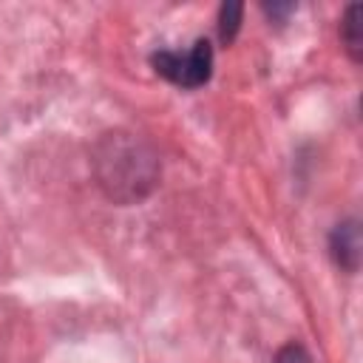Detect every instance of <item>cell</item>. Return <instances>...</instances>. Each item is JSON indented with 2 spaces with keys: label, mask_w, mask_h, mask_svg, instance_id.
Here are the masks:
<instances>
[{
  "label": "cell",
  "mask_w": 363,
  "mask_h": 363,
  "mask_svg": "<svg viewBox=\"0 0 363 363\" xmlns=\"http://www.w3.org/2000/svg\"><path fill=\"white\" fill-rule=\"evenodd\" d=\"M272 363H315V357L309 354V349L303 343H286L278 349Z\"/></svg>",
  "instance_id": "8992f818"
},
{
  "label": "cell",
  "mask_w": 363,
  "mask_h": 363,
  "mask_svg": "<svg viewBox=\"0 0 363 363\" xmlns=\"http://www.w3.org/2000/svg\"><path fill=\"white\" fill-rule=\"evenodd\" d=\"M241 3H224L221 11H218V34L224 43H233V37L238 34V26H241Z\"/></svg>",
  "instance_id": "5b68a950"
},
{
  "label": "cell",
  "mask_w": 363,
  "mask_h": 363,
  "mask_svg": "<svg viewBox=\"0 0 363 363\" xmlns=\"http://www.w3.org/2000/svg\"><path fill=\"white\" fill-rule=\"evenodd\" d=\"M360 14L363 9L357 3H352L340 20V40H343V48L346 54L352 57V62H360L363 57V31H360Z\"/></svg>",
  "instance_id": "277c9868"
},
{
  "label": "cell",
  "mask_w": 363,
  "mask_h": 363,
  "mask_svg": "<svg viewBox=\"0 0 363 363\" xmlns=\"http://www.w3.org/2000/svg\"><path fill=\"white\" fill-rule=\"evenodd\" d=\"M91 167L99 190L116 204L147 199L162 176V162L153 145L128 130L102 133L91 150Z\"/></svg>",
  "instance_id": "6da1fadb"
},
{
  "label": "cell",
  "mask_w": 363,
  "mask_h": 363,
  "mask_svg": "<svg viewBox=\"0 0 363 363\" xmlns=\"http://www.w3.org/2000/svg\"><path fill=\"white\" fill-rule=\"evenodd\" d=\"M329 250H332V258L340 269L346 272H357L360 267V250H363V241H360V221L357 218H346L340 221L332 235H329Z\"/></svg>",
  "instance_id": "3957f363"
},
{
  "label": "cell",
  "mask_w": 363,
  "mask_h": 363,
  "mask_svg": "<svg viewBox=\"0 0 363 363\" xmlns=\"http://www.w3.org/2000/svg\"><path fill=\"white\" fill-rule=\"evenodd\" d=\"M153 68L179 88H201L213 74V48L207 40H196L187 51H156Z\"/></svg>",
  "instance_id": "7a4b0ae2"
}]
</instances>
